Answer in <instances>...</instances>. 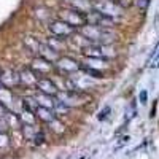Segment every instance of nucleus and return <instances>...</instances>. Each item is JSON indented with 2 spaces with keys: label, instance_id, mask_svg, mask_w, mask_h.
Masks as SVG:
<instances>
[{
  "label": "nucleus",
  "instance_id": "1",
  "mask_svg": "<svg viewBox=\"0 0 159 159\" xmlns=\"http://www.w3.org/2000/svg\"><path fill=\"white\" fill-rule=\"evenodd\" d=\"M78 34L83 35L89 43L96 45H111L115 43V32L113 29H105L94 24H84L78 29Z\"/></svg>",
  "mask_w": 159,
  "mask_h": 159
},
{
  "label": "nucleus",
  "instance_id": "2",
  "mask_svg": "<svg viewBox=\"0 0 159 159\" xmlns=\"http://www.w3.org/2000/svg\"><path fill=\"white\" fill-rule=\"evenodd\" d=\"M59 19L65 21L69 25H72V27H75L76 30L80 27H83L84 24H88V18H86V13L83 11H80V10H75V8H64L59 11V15H57Z\"/></svg>",
  "mask_w": 159,
  "mask_h": 159
},
{
  "label": "nucleus",
  "instance_id": "3",
  "mask_svg": "<svg viewBox=\"0 0 159 159\" xmlns=\"http://www.w3.org/2000/svg\"><path fill=\"white\" fill-rule=\"evenodd\" d=\"M89 96L86 94L84 91H59L56 99H59L61 102H64L69 108L72 107H80V105L86 103L84 100L88 99Z\"/></svg>",
  "mask_w": 159,
  "mask_h": 159
},
{
  "label": "nucleus",
  "instance_id": "4",
  "mask_svg": "<svg viewBox=\"0 0 159 159\" xmlns=\"http://www.w3.org/2000/svg\"><path fill=\"white\" fill-rule=\"evenodd\" d=\"M48 29L51 32V35H54V37H59V38H64V40H67L70 38L72 35H75L76 29L72 27V25H69L65 21L62 19H56V21H51L49 25H48Z\"/></svg>",
  "mask_w": 159,
  "mask_h": 159
},
{
  "label": "nucleus",
  "instance_id": "5",
  "mask_svg": "<svg viewBox=\"0 0 159 159\" xmlns=\"http://www.w3.org/2000/svg\"><path fill=\"white\" fill-rule=\"evenodd\" d=\"M54 65H56V70L64 75H75L76 72L81 70V64L70 56H61Z\"/></svg>",
  "mask_w": 159,
  "mask_h": 159
},
{
  "label": "nucleus",
  "instance_id": "6",
  "mask_svg": "<svg viewBox=\"0 0 159 159\" xmlns=\"http://www.w3.org/2000/svg\"><path fill=\"white\" fill-rule=\"evenodd\" d=\"M30 69H32L40 78H43V76H49L51 73H54L56 65H54V62H49V61H46V59L42 57V56H35V57L32 59Z\"/></svg>",
  "mask_w": 159,
  "mask_h": 159
},
{
  "label": "nucleus",
  "instance_id": "7",
  "mask_svg": "<svg viewBox=\"0 0 159 159\" xmlns=\"http://www.w3.org/2000/svg\"><path fill=\"white\" fill-rule=\"evenodd\" d=\"M35 89H37V91H40V92H43V94L52 96V97H56V96H57V92H59L57 84L54 83V80L49 78V76H43V78H40L38 81H37Z\"/></svg>",
  "mask_w": 159,
  "mask_h": 159
},
{
  "label": "nucleus",
  "instance_id": "8",
  "mask_svg": "<svg viewBox=\"0 0 159 159\" xmlns=\"http://www.w3.org/2000/svg\"><path fill=\"white\" fill-rule=\"evenodd\" d=\"M94 10L100 11L105 16H110V18L116 19V16L121 11V7H118L113 0H105V2H94Z\"/></svg>",
  "mask_w": 159,
  "mask_h": 159
},
{
  "label": "nucleus",
  "instance_id": "9",
  "mask_svg": "<svg viewBox=\"0 0 159 159\" xmlns=\"http://www.w3.org/2000/svg\"><path fill=\"white\" fill-rule=\"evenodd\" d=\"M0 83L5 88H16L21 84V78H19V72L16 70H11V69H7V70H2V75H0Z\"/></svg>",
  "mask_w": 159,
  "mask_h": 159
},
{
  "label": "nucleus",
  "instance_id": "10",
  "mask_svg": "<svg viewBox=\"0 0 159 159\" xmlns=\"http://www.w3.org/2000/svg\"><path fill=\"white\" fill-rule=\"evenodd\" d=\"M19 78H21V84L25 88H35L37 81L40 80V76L30 69V67H25L19 72Z\"/></svg>",
  "mask_w": 159,
  "mask_h": 159
},
{
  "label": "nucleus",
  "instance_id": "11",
  "mask_svg": "<svg viewBox=\"0 0 159 159\" xmlns=\"http://www.w3.org/2000/svg\"><path fill=\"white\" fill-rule=\"evenodd\" d=\"M38 56H42V57H45L46 61H49V62H54L56 64V61L61 57L59 56V52L56 51V49H52L46 42L45 43H40V49H38Z\"/></svg>",
  "mask_w": 159,
  "mask_h": 159
},
{
  "label": "nucleus",
  "instance_id": "12",
  "mask_svg": "<svg viewBox=\"0 0 159 159\" xmlns=\"http://www.w3.org/2000/svg\"><path fill=\"white\" fill-rule=\"evenodd\" d=\"M81 56L83 57H103V52H102V46L96 45V43H89L88 46L81 48Z\"/></svg>",
  "mask_w": 159,
  "mask_h": 159
},
{
  "label": "nucleus",
  "instance_id": "13",
  "mask_svg": "<svg viewBox=\"0 0 159 159\" xmlns=\"http://www.w3.org/2000/svg\"><path fill=\"white\" fill-rule=\"evenodd\" d=\"M35 116L40 119V121H43V123H51V121H54V119L57 118L56 113L52 111V108H45V107H38L35 110Z\"/></svg>",
  "mask_w": 159,
  "mask_h": 159
},
{
  "label": "nucleus",
  "instance_id": "14",
  "mask_svg": "<svg viewBox=\"0 0 159 159\" xmlns=\"http://www.w3.org/2000/svg\"><path fill=\"white\" fill-rule=\"evenodd\" d=\"M81 65H88V67L96 69V70H103V69H107V59L105 57H84Z\"/></svg>",
  "mask_w": 159,
  "mask_h": 159
},
{
  "label": "nucleus",
  "instance_id": "15",
  "mask_svg": "<svg viewBox=\"0 0 159 159\" xmlns=\"http://www.w3.org/2000/svg\"><path fill=\"white\" fill-rule=\"evenodd\" d=\"M34 97H35V100L38 102L40 107H45V108H52V107H54L56 97L48 96V94H43V92H40V91H37V94H35Z\"/></svg>",
  "mask_w": 159,
  "mask_h": 159
},
{
  "label": "nucleus",
  "instance_id": "16",
  "mask_svg": "<svg viewBox=\"0 0 159 159\" xmlns=\"http://www.w3.org/2000/svg\"><path fill=\"white\" fill-rule=\"evenodd\" d=\"M0 102H2L5 107L10 110L13 102H15V96H13V92L10 88H5V86H0Z\"/></svg>",
  "mask_w": 159,
  "mask_h": 159
},
{
  "label": "nucleus",
  "instance_id": "17",
  "mask_svg": "<svg viewBox=\"0 0 159 159\" xmlns=\"http://www.w3.org/2000/svg\"><path fill=\"white\" fill-rule=\"evenodd\" d=\"M52 49H56L57 52H61L64 48H65V45H67V40H64V38H59V37H54V35H51L49 38H48V42H46Z\"/></svg>",
  "mask_w": 159,
  "mask_h": 159
},
{
  "label": "nucleus",
  "instance_id": "18",
  "mask_svg": "<svg viewBox=\"0 0 159 159\" xmlns=\"http://www.w3.org/2000/svg\"><path fill=\"white\" fill-rule=\"evenodd\" d=\"M40 43H42V42H38V40L34 38V37H25V38H24V46L27 48V49L32 52V54H37V56H38Z\"/></svg>",
  "mask_w": 159,
  "mask_h": 159
},
{
  "label": "nucleus",
  "instance_id": "19",
  "mask_svg": "<svg viewBox=\"0 0 159 159\" xmlns=\"http://www.w3.org/2000/svg\"><path fill=\"white\" fill-rule=\"evenodd\" d=\"M38 129L34 126V124H22V134H24V137L25 139H29V140H34L35 139V135L38 134Z\"/></svg>",
  "mask_w": 159,
  "mask_h": 159
},
{
  "label": "nucleus",
  "instance_id": "20",
  "mask_svg": "<svg viewBox=\"0 0 159 159\" xmlns=\"http://www.w3.org/2000/svg\"><path fill=\"white\" fill-rule=\"evenodd\" d=\"M80 72H83L86 76H89V78H97V80H100V78H103V73H102V70H96V69H91V67H88V65H81V70Z\"/></svg>",
  "mask_w": 159,
  "mask_h": 159
},
{
  "label": "nucleus",
  "instance_id": "21",
  "mask_svg": "<svg viewBox=\"0 0 159 159\" xmlns=\"http://www.w3.org/2000/svg\"><path fill=\"white\" fill-rule=\"evenodd\" d=\"M22 107H24L25 110H30V111L35 113V110L40 107V105H38V102L35 100V97L32 96V97H24V99H22Z\"/></svg>",
  "mask_w": 159,
  "mask_h": 159
},
{
  "label": "nucleus",
  "instance_id": "22",
  "mask_svg": "<svg viewBox=\"0 0 159 159\" xmlns=\"http://www.w3.org/2000/svg\"><path fill=\"white\" fill-rule=\"evenodd\" d=\"M102 46V52H103V57L105 59H115L116 56H118V51H115L113 49V43L111 45H100Z\"/></svg>",
  "mask_w": 159,
  "mask_h": 159
},
{
  "label": "nucleus",
  "instance_id": "23",
  "mask_svg": "<svg viewBox=\"0 0 159 159\" xmlns=\"http://www.w3.org/2000/svg\"><path fill=\"white\" fill-rule=\"evenodd\" d=\"M35 113L30 111V110H22V115H21V121H24L25 124H34L35 123Z\"/></svg>",
  "mask_w": 159,
  "mask_h": 159
},
{
  "label": "nucleus",
  "instance_id": "24",
  "mask_svg": "<svg viewBox=\"0 0 159 159\" xmlns=\"http://www.w3.org/2000/svg\"><path fill=\"white\" fill-rule=\"evenodd\" d=\"M52 111H54L56 116H57V115H62V113H67V111H69V107H67L64 102H61L59 99H56L54 107H52Z\"/></svg>",
  "mask_w": 159,
  "mask_h": 159
},
{
  "label": "nucleus",
  "instance_id": "25",
  "mask_svg": "<svg viewBox=\"0 0 159 159\" xmlns=\"http://www.w3.org/2000/svg\"><path fill=\"white\" fill-rule=\"evenodd\" d=\"M8 121H7V118L5 116H0V134H3V132L8 130Z\"/></svg>",
  "mask_w": 159,
  "mask_h": 159
},
{
  "label": "nucleus",
  "instance_id": "26",
  "mask_svg": "<svg viewBox=\"0 0 159 159\" xmlns=\"http://www.w3.org/2000/svg\"><path fill=\"white\" fill-rule=\"evenodd\" d=\"M139 102H140V103H143V105L148 102V92H147V89L140 91V94H139Z\"/></svg>",
  "mask_w": 159,
  "mask_h": 159
},
{
  "label": "nucleus",
  "instance_id": "27",
  "mask_svg": "<svg viewBox=\"0 0 159 159\" xmlns=\"http://www.w3.org/2000/svg\"><path fill=\"white\" fill-rule=\"evenodd\" d=\"M113 2L118 5V7H121V8H127L132 5V0H113Z\"/></svg>",
  "mask_w": 159,
  "mask_h": 159
},
{
  "label": "nucleus",
  "instance_id": "28",
  "mask_svg": "<svg viewBox=\"0 0 159 159\" xmlns=\"http://www.w3.org/2000/svg\"><path fill=\"white\" fill-rule=\"evenodd\" d=\"M148 5H150V0H139V2H137V7L140 10H147Z\"/></svg>",
  "mask_w": 159,
  "mask_h": 159
},
{
  "label": "nucleus",
  "instance_id": "29",
  "mask_svg": "<svg viewBox=\"0 0 159 159\" xmlns=\"http://www.w3.org/2000/svg\"><path fill=\"white\" fill-rule=\"evenodd\" d=\"M0 145H2V147H7V145H8V137H7V132H3V134H0Z\"/></svg>",
  "mask_w": 159,
  "mask_h": 159
},
{
  "label": "nucleus",
  "instance_id": "30",
  "mask_svg": "<svg viewBox=\"0 0 159 159\" xmlns=\"http://www.w3.org/2000/svg\"><path fill=\"white\" fill-rule=\"evenodd\" d=\"M10 110L5 107V105L2 103V102H0V116H7V113H8Z\"/></svg>",
  "mask_w": 159,
  "mask_h": 159
},
{
  "label": "nucleus",
  "instance_id": "31",
  "mask_svg": "<svg viewBox=\"0 0 159 159\" xmlns=\"http://www.w3.org/2000/svg\"><path fill=\"white\" fill-rule=\"evenodd\" d=\"M108 113H110V107H107V108H103V110L100 111V116H99V119H103L105 116H108Z\"/></svg>",
  "mask_w": 159,
  "mask_h": 159
},
{
  "label": "nucleus",
  "instance_id": "32",
  "mask_svg": "<svg viewBox=\"0 0 159 159\" xmlns=\"http://www.w3.org/2000/svg\"><path fill=\"white\" fill-rule=\"evenodd\" d=\"M153 67H157V69H159V51L156 52V57H154V65H153Z\"/></svg>",
  "mask_w": 159,
  "mask_h": 159
},
{
  "label": "nucleus",
  "instance_id": "33",
  "mask_svg": "<svg viewBox=\"0 0 159 159\" xmlns=\"http://www.w3.org/2000/svg\"><path fill=\"white\" fill-rule=\"evenodd\" d=\"M0 75H2V69H0Z\"/></svg>",
  "mask_w": 159,
  "mask_h": 159
},
{
  "label": "nucleus",
  "instance_id": "34",
  "mask_svg": "<svg viewBox=\"0 0 159 159\" xmlns=\"http://www.w3.org/2000/svg\"><path fill=\"white\" fill-rule=\"evenodd\" d=\"M0 86H2V83H0Z\"/></svg>",
  "mask_w": 159,
  "mask_h": 159
}]
</instances>
